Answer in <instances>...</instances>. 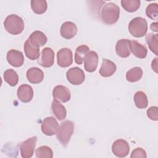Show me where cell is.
<instances>
[{
    "label": "cell",
    "instance_id": "1",
    "mask_svg": "<svg viewBox=\"0 0 158 158\" xmlns=\"http://www.w3.org/2000/svg\"><path fill=\"white\" fill-rule=\"evenodd\" d=\"M119 15L120 8L113 2L106 4L101 10V19L107 25H112L117 22L119 19Z\"/></svg>",
    "mask_w": 158,
    "mask_h": 158
},
{
    "label": "cell",
    "instance_id": "2",
    "mask_svg": "<svg viewBox=\"0 0 158 158\" xmlns=\"http://www.w3.org/2000/svg\"><path fill=\"white\" fill-rule=\"evenodd\" d=\"M4 25L6 31L14 35L21 33L24 29L23 20L16 14L8 15L4 22Z\"/></svg>",
    "mask_w": 158,
    "mask_h": 158
},
{
    "label": "cell",
    "instance_id": "3",
    "mask_svg": "<svg viewBox=\"0 0 158 158\" xmlns=\"http://www.w3.org/2000/svg\"><path fill=\"white\" fill-rule=\"evenodd\" d=\"M74 131V123L70 120L62 122L59 127L56 133L58 141L63 145L66 146L69 142Z\"/></svg>",
    "mask_w": 158,
    "mask_h": 158
},
{
    "label": "cell",
    "instance_id": "4",
    "mask_svg": "<svg viewBox=\"0 0 158 158\" xmlns=\"http://www.w3.org/2000/svg\"><path fill=\"white\" fill-rule=\"evenodd\" d=\"M128 30L130 34L136 38L144 36L148 31V24L146 19L141 17L133 19L129 23Z\"/></svg>",
    "mask_w": 158,
    "mask_h": 158
},
{
    "label": "cell",
    "instance_id": "5",
    "mask_svg": "<svg viewBox=\"0 0 158 158\" xmlns=\"http://www.w3.org/2000/svg\"><path fill=\"white\" fill-rule=\"evenodd\" d=\"M67 80L73 85H78L81 84L85 78V75L83 70L80 68L75 67L70 68L66 73Z\"/></svg>",
    "mask_w": 158,
    "mask_h": 158
},
{
    "label": "cell",
    "instance_id": "6",
    "mask_svg": "<svg viewBox=\"0 0 158 158\" xmlns=\"http://www.w3.org/2000/svg\"><path fill=\"white\" fill-rule=\"evenodd\" d=\"M37 136H34L22 143L20 146V151L21 156L23 158H30L33 156Z\"/></svg>",
    "mask_w": 158,
    "mask_h": 158
},
{
    "label": "cell",
    "instance_id": "7",
    "mask_svg": "<svg viewBox=\"0 0 158 158\" xmlns=\"http://www.w3.org/2000/svg\"><path fill=\"white\" fill-rule=\"evenodd\" d=\"M41 128L44 135L52 136L57 133L59 128V123L54 117H48L43 120Z\"/></svg>",
    "mask_w": 158,
    "mask_h": 158
},
{
    "label": "cell",
    "instance_id": "8",
    "mask_svg": "<svg viewBox=\"0 0 158 158\" xmlns=\"http://www.w3.org/2000/svg\"><path fill=\"white\" fill-rule=\"evenodd\" d=\"M57 61L59 66L67 67L73 62V54L70 49L62 48L57 53Z\"/></svg>",
    "mask_w": 158,
    "mask_h": 158
},
{
    "label": "cell",
    "instance_id": "9",
    "mask_svg": "<svg viewBox=\"0 0 158 158\" xmlns=\"http://www.w3.org/2000/svg\"><path fill=\"white\" fill-rule=\"evenodd\" d=\"M113 154L118 157H126L130 151V146L128 142L122 139H117L112 145Z\"/></svg>",
    "mask_w": 158,
    "mask_h": 158
},
{
    "label": "cell",
    "instance_id": "10",
    "mask_svg": "<svg viewBox=\"0 0 158 158\" xmlns=\"http://www.w3.org/2000/svg\"><path fill=\"white\" fill-rule=\"evenodd\" d=\"M54 62V52L48 47L44 48L41 51L40 58L38 60V63L43 67H51Z\"/></svg>",
    "mask_w": 158,
    "mask_h": 158
},
{
    "label": "cell",
    "instance_id": "11",
    "mask_svg": "<svg viewBox=\"0 0 158 158\" xmlns=\"http://www.w3.org/2000/svg\"><path fill=\"white\" fill-rule=\"evenodd\" d=\"M52 96L54 99L58 101L66 102L70 99L71 94L69 89L66 86L57 85L53 89Z\"/></svg>",
    "mask_w": 158,
    "mask_h": 158
},
{
    "label": "cell",
    "instance_id": "12",
    "mask_svg": "<svg viewBox=\"0 0 158 158\" xmlns=\"http://www.w3.org/2000/svg\"><path fill=\"white\" fill-rule=\"evenodd\" d=\"M7 60L12 66L19 67L23 64V54L21 51L15 49H10L7 53Z\"/></svg>",
    "mask_w": 158,
    "mask_h": 158
},
{
    "label": "cell",
    "instance_id": "13",
    "mask_svg": "<svg viewBox=\"0 0 158 158\" xmlns=\"http://www.w3.org/2000/svg\"><path fill=\"white\" fill-rule=\"evenodd\" d=\"M17 96L22 102L27 103L31 101L33 97V90L31 86L26 84L20 85L17 89Z\"/></svg>",
    "mask_w": 158,
    "mask_h": 158
},
{
    "label": "cell",
    "instance_id": "14",
    "mask_svg": "<svg viewBox=\"0 0 158 158\" xmlns=\"http://www.w3.org/2000/svg\"><path fill=\"white\" fill-rule=\"evenodd\" d=\"M98 54L94 51H89L85 57L84 60L85 69L88 72H93L96 70L98 64Z\"/></svg>",
    "mask_w": 158,
    "mask_h": 158
},
{
    "label": "cell",
    "instance_id": "15",
    "mask_svg": "<svg viewBox=\"0 0 158 158\" xmlns=\"http://www.w3.org/2000/svg\"><path fill=\"white\" fill-rule=\"evenodd\" d=\"M115 51L118 56L125 58L130 55V41L127 39L119 40L115 45Z\"/></svg>",
    "mask_w": 158,
    "mask_h": 158
},
{
    "label": "cell",
    "instance_id": "16",
    "mask_svg": "<svg viewBox=\"0 0 158 158\" xmlns=\"http://www.w3.org/2000/svg\"><path fill=\"white\" fill-rule=\"evenodd\" d=\"M60 32L64 38L67 40L71 39L77 34V25L72 22H65L61 25Z\"/></svg>",
    "mask_w": 158,
    "mask_h": 158
},
{
    "label": "cell",
    "instance_id": "17",
    "mask_svg": "<svg viewBox=\"0 0 158 158\" xmlns=\"http://www.w3.org/2000/svg\"><path fill=\"white\" fill-rule=\"evenodd\" d=\"M117 67L112 61L104 59L102 65L99 70V74L104 77H109L112 76L116 71Z\"/></svg>",
    "mask_w": 158,
    "mask_h": 158
},
{
    "label": "cell",
    "instance_id": "18",
    "mask_svg": "<svg viewBox=\"0 0 158 158\" xmlns=\"http://www.w3.org/2000/svg\"><path fill=\"white\" fill-rule=\"evenodd\" d=\"M27 78L31 83L38 84L44 78L43 72L38 67H31L27 72Z\"/></svg>",
    "mask_w": 158,
    "mask_h": 158
},
{
    "label": "cell",
    "instance_id": "19",
    "mask_svg": "<svg viewBox=\"0 0 158 158\" xmlns=\"http://www.w3.org/2000/svg\"><path fill=\"white\" fill-rule=\"evenodd\" d=\"M23 48L26 56L30 60H34L40 57V48L33 44L28 38L25 42Z\"/></svg>",
    "mask_w": 158,
    "mask_h": 158
},
{
    "label": "cell",
    "instance_id": "20",
    "mask_svg": "<svg viewBox=\"0 0 158 158\" xmlns=\"http://www.w3.org/2000/svg\"><path fill=\"white\" fill-rule=\"evenodd\" d=\"M130 49L133 54L138 58L144 59L147 56V48L135 40L130 41Z\"/></svg>",
    "mask_w": 158,
    "mask_h": 158
},
{
    "label": "cell",
    "instance_id": "21",
    "mask_svg": "<svg viewBox=\"0 0 158 158\" xmlns=\"http://www.w3.org/2000/svg\"><path fill=\"white\" fill-rule=\"evenodd\" d=\"M28 40L35 46L40 48L43 46L47 42V36L41 31H35L29 36Z\"/></svg>",
    "mask_w": 158,
    "mask_h": 158
},
{
    "label": "cell",
    "instance_id": "22",
    "mask_svg": "<svg viewBox=\"0 0 158 158\" xmlns=\"http://www.w3.org/2000/svg\"><path fill=\"white\" fill-rule=\"evenodd\" d=\"M51 110L55 117L59 120H62L65 118L67 110L65 107L59 102V101L54 99L51 104Z\"/></svg>",
    "mask_w": 158,
    "mask_h": 158
},
{
    "label": "cell",
    "instance_id": "23",
    "mask_svg": "<svg viewBox=\"0 0 158 158\" xmlns=\"http://www.w3.org/2000/svg\"><path fill=\"white\" fill-rule=\"evenodd\" d=\"M89 52V48L86 45L83 44L77 47L75 53V62L78 65L82 64Z\"/></svg>",
    "mask_w": 158,
    "mask_h": 158
},
{
    "label": "cell",
    "instance_id": "24",
    "mask_svg": "<svg viewBox=\"0 0 158 158\" xmlns=\"http://www.w3.org/2000/svg\"><path fill=\"white\" fill-rule=\"evenodd\" d=\"M143 76V70L139 67H135L130 69L126 73L127 80L129 82H136L139 81Z\"/></svg>",
    "mask_w": 158,
    "mask_h": 158
},
{
    "label": "cell",
    "instance_id": "25",
    "mask_svg": "<svg viewBox=\"0 0 158 158\" xmlns=\"http://www.w3.org/2000/svg\"><path fill=\"white\" fill-rule=\"evenodd\" d=\"M134 101L135 106L138 109H144L147 107L148 100L146 94L141 91L136 92L134 95Z\"/></svg>",
    "mask_w": 158,
    "mask_h": 158
},
{
    "label": "cell",
    "instance_id": "26",
    "mask_svg": "<svg viewBox=\"0 0 158 158\" xmlns=\"http://www.w3.org/2000/svg\"><path fill=\"white\" fill-rule=\"evenodd\" d=\"M4 80L10 86H15L19 81V76L17 72L13 69H7L4 73Z\"/></svg>",
    "mask_w": 158,
    "mask_h": 158
},
{
    "label": "cell",
    "instance_id": "27",
    "mask_svg": "<svg viewBox=\"0 0 158 158\" xmlns=\"http://www.w3.org/2000/svg\"><path fill=\"white\" fill-rule=\"evenodd\" d=\"M31 7L35 13L43 14L48 8L47 2L45 0H32L31 1Z\"/></svg>",
    "mask_w": 158,
    "mask_h": 158
},
{
    "label": "cell",
    "instance_id": "28",
    "mask_svg": "<svg viewBox=\"0 0 158 158\" xmlns=\"http://www.w3.org/2000/svg\"><path fill=\"white\" fill-rule=\"evenodd\" d=\"M139 0H122L121 4L122 7L128 12L136 11L140 6Z\"/></svg>",
    "mask_w": 158,
    "mask_h": 158
},
{
    "label": "cell",
    "instance_id": "29",
    "mask_svg": "<svg viewBox=\"0 0 158 158\" xmlns=\"http://www.w3.org/2000/svg\"><path fill=\"white\" fill-rule=\"evenodd\" d=\"M157 34H153L152 33H149L146 36V41L149 46V49L154 53L156 56L158 55L157 53Z\"/></svg>",
    "mask_w": 158,
    "mask_h": 158
},
{
    "label": "cell",
    "instance_id": "30",
    "mask_svg": "<svg viewBox=\"0 0 158 158\" xmlns=\"http://www.w3.org/2000/svg\"><path fill=\"white\" fill-rule=\"evenodd\" d=\"M36 156L37 158H52L53 152L51 148L47 146H42L36 150Z\"/></svg>",
    "mask_w": 158,
    "mask_h": 158
},
{
    "label": "cell",
    "instance_id": "31",
    "mask_svg": "<svg viewBox=\"0 0 158 158\" xmlns=\"http://www.w3.org/2000/svg\"><path fill=\"white\" fill-rule=\"evenodd\" d=\"M146 14L147 17L152 19L157 20L158 5L157 3L149 4L146 9Z\"/></svg>",
    "mask_w": 158,
    "mask_h": 158
},
{
    "label": "cell",
    "instance_id": "32",
    "mask_svg": "<svg viewBox=\"0 0 158 158\" xmlns=\"http://www.w3.org/2000/svg\"><path fill=\"white\" fill-rule=\"evenodd\" d=\"M147 115L152 120L157 121L158 120V107L157 106H151L147 110Z\"/></svg>",
    "mask_w": 158,
    "mask_h": 158
},
{
    "label": "cell",
    "instance_id": "33",
    "mask_svg": "<svg viewBox=\"0 0 158 158\" xmlns=\"http://www.w3.org/2000/svg\"><path fill=\"white\" fill-rule=\"evenodd\" d=\"M146 157L147 156H146V151L141 148H138L134 149L130 155L131 158H138V157L146 158Z\"/></svg>",
    "mask_w": 158,
    "mask_h": 158
},
{
    "label": "cell",
    "instance_id": "34",
    "mask_svg": "<svg viewBox=\"0 0 158 158\" xmlns=\"http://www.w3.org/2000/svg\"><path fill=\"white\" fill-rule=\"evenodd\" d=\"M151 67H152V69L156 73H157V57L154 58V60L152 61Z\"/></svg>",
    "mask_w": 158,
    "mask_h": 158
},
{
    "label": "cell",
    "instance_id": "35",
    "mask_svg": "<svg viewBox=\"0 0 158 158\" xmlns=\"http://www.w3.org/2000/svg\"><path fill=\"white\" fill-rule=\"evenodd\" d=\"M151 30H152L153 31L157 32V31H158L157 22L152 23H151Z\"/></svg>",
    "mask_w": 158,
    "mask_h": 158
}]
</instances>
